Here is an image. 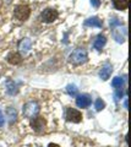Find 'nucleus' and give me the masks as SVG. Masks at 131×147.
<instances>
[{
	"label": "nucleus",
	"instance_id": "f257e3e1",
	"mask_svg": "<svg viewBox=\"0 0 131 147\" xmlns=\"http://www.w3.org/2000/svg\"><path fill=\"white\" fill-rule=\"evenodd\" d=\"M69 59H70V63L75 64V65H82V64H85L88 60V54L85 49L79 48V49H75L70 54Z\"/></svg>",
	"mask_w": 131,
	"mask_h": 147
},
{
	"label": "nucleus",
	"instance_id": "f03ea898",
	"mask_svg": "<svg viewBox=\"0 0 131 147\" xmlns=\"http://www.w3.org/2000/svg\"><path fill=\"white\" fill-rule=\"evenodd\" d=\"M39 113V105L37 102H28L24 105V114L27 118H34Z\"/></svg>",
	"mask_w": 131,
	"mask_h": 147
},
{
	"label": "nucleus",
	"instance_id": "7ed1b4c3",
	"mask_svg": "<svg viewBox=\"0 0 131 147\" xmlns=\"http://www.w3.org/2000/svg\"><path fill=\"white\" fill-rule=\"evenodd\" d=\"M65 118H66V120L70 123H80L82 120V113L74 108H66Z\"/></svg>",
	"mask_w": 131,
	"mask_h": 147
},
{
	"label": "nucleus",
	"instance_id": "20e7f679",
	"mask_svg": "<svg viewBox=\"0 0 131 147\" xmlns=\"http://www.w3.org/2000/svg\"><path fill=\"white\" fill-rule=\"evenodd\" d=\"M58 11L54 9H46L42 13H40V21L46 22V24H52L58 18Z\"/></svg>",
	"mask_w": 131,
	"mask_h": 147
},
{
	"label": "nucleus",
	"instance_id": "39448f33",
	"mask_svg": "<svg viewBox=\"0 0 131 147\" xmlns=\"http://www.w3.org/2000/svg\"><path fill=\"white\" fill-rule=\"evenodd\" d=\"M31 126L36 132H43L46 130V126H47V121L46 119L42 118V117H34L32 120H31Z\"/></svg>",
	"mask_w": 131,
	"mask_h": 147
},
{
	"label": "nucleus",
	"instance_id": "423d86ee",
	"mask_svg": "<svg viewBox=\"0 0 131 147\" xmlns=\"http://www.w3.org/2000/svg\"><path fill=\"white\" fill-rule=\"evenodd\" d=\"M30 13H31V10L27 5H19L15 10V17L20 21H26L30 17Z\"/></svg>",
	"mask_w": 131,
	"mask_h": 147
},
{
	"label": "nucleus",
	"instance_id": "0eeeda50",
	"mask_svg": "<svg viewBox=\"0 0 131 147\" xmlns=\"http://www.w3.org/2000/svg\"><path fill=\"white\" fill-rule=\"evenodd\" d=\"M92 103V99L89 97L88 94H80L77 96V98H76V104H77V107L80 108H87L89 107Z\"/></svg>",
	"mask_w": 131,
	"mask_h": 147
},
{
	"label": "nucleus",
	"instance_id": "6e6552de",
	"mask_svg": "<svg viewBox=\"0 0 131 147\" xmlns=\"http://www.w3.org/2000/svg\"><path fill=\"white\" fill-rule=\"evenodd\" d=\"M112 71H113V67H112L110 64H105V65L101 69V71H99V76H101L102 80L105 81V80H108L110 77Z\"/></svg>",
	"mask_w": 131,
	"mask_h": 147
},
{
	"label": "nucleus",
	"instance_id": "1a4fd4ad",
	"mask_svg": "<svg viewBox=\"0 0 131 147\" xmlns=\"http://www.w3.org/2000/svg\"><path fill=\"white\" fill-rule=\"evenodd\" d=\"M85 26L87 27H98V28H101L103 26V22L102 20H99L98 17H89L87 20L85 21Z\"/></svg>",
	"mask_w": 131,
	"mask_h": 147
},
{
	"label": "nucleus",
	"instance_id": "9d476101",
	"mask_svg": "<svg viewBox=\"0 0 131 147\" xmlns=\"http://www.w3.org/2000/svg\"><path fill=\"white\" fill-rule=\"evenodd\" d=\"M113 1V5L116 10H126V9L129 7V3L130 0H112Z\"/></svg>",
	"mask_w": 131,
	"mask_h": 147
},
{
	"label": "nucleus",
	"instance_id": "9b49d317",
	"mask_svg": "<svg viewBox=\"0 0 131 147\" xmlns=\"http://www.w3.org/2000/svg\"><path fill=\"white\" fill-rule=\"evenodd\" d=\"M107 43V38L104 36H102V34H99L96 37V39H94V42H93V47L96 48L97 50H101L103 47Z\"/></svg>",
	"mask_w": 131,
	"mask_h": 147
},
{
	"label": "nucleus",
	"instance_id": "f8f14e48",
	"mask_svg": "<svg viewBox=\"0 0 131 147\" xmlns=\"http://www.w3.org/2000/svg\"><path fill=\"white\" fill-rule=\"evenodd\" d=\"M6 60L9 64H12V65H17V64H20L22 61V58L19 53H10L7 55Z\"/></svg>",
	"mask_w": 131,
	"mask_h": 147
},
{
	"label": "nucleus",
	"instance_id": "ddd939ff",
	"mask_svg": "<svg viewBox=\"0 0 131 147\" xmlns=\"http://www.w3.org/2000/svg\"><path fill=\"white\" fill-rule=\"evenodd\" d=\"M31 45H32V43H31V40L28 38H24L21 40V42L19 43V49L22 50V52H28V50L31 49Z\"/></svg>",
	"mask_w": 131,
	"mask_h": 147
},
{
	"label": "nucleus",
	"instance_id": "4468645a",
	"mask_svg": "<svg viewBox=\"0 0 131 147\" xmlns=\"http://www.w3.org/2000/svg\"><path fill=\"white\" fill-rule=\"evenodd\" d=\"M66 92L70 96H72V97H75V96L77 94V87H76L75 85H69L66 87Z\"/></svg>",
	"mask_w": 131,
	"mask_h": 147
},
{
	"label": "nucleus",
	"instance_id": "2eb2a0df",
	"mask_svg": "<svg viewBox=\"0 0 131 147\" xmlns=\"http://www.w3.org/2000/svg\"><path fill=\"white\" fill-rule=\"evenodd\" d=\"M124 84V80L121 79V77H115L114 80L112 81V86L114 87V88H119V87H121Z\"/></svg>",
	"mask_w": 131,
	"mask_h": 147
},
{
	"label": "nucleus",
	"instance_id": "dca6fc26",
	"mask_svg": "<svg viewBox=\"0 0 131 147\" xmlns=\"http://www.w3.org/2000/svg\"><path fill=\"white\" fill-rule=\"evenodd\" d=\"M105 107V103H104V100H102L101 98H98L96 100V103H94V108H96V110H102V109H104Z\"/></svg>",
	"mask_w": 131,
	"mask_h": 147
},
{
	"label": "nucleus",
	"instance_id": "f3484780",
	"mask_svg": "<svg viewBox=\"0 0 131 147\" xmlns=\"http://www.w3.org/2000/svg\"><path fill=\"white\" fill-rule=\"evenodd\" d=\"M7 115L10 117V123L12 121H15L16 120V110L13 109V108H7Z\"/></svg>",
	"mask_w": 131,
	"mask_h": 147
},
{
	"label": "nucleus",
	"instance_id": "a211bd4d",
	"mask_svg": "<svg viewBox=\"0 0 131 147\" xmlns=\"http://www.w3.org/2000/svg\"><path fill=\"white\" fill-rule=\"evenodd\" d=\"M121 25H123V22L119 21L118 18H112V20H110V26L112 27H114V26H121Z\"/></svg>",
	"mask_w": 131,
	"mask_h": 147
},
{
	"label": "nucleus",
	"instance_id": "6ab92c4d",
	"mask_svg": "<svg viewBox=\"0 0 131 147\" xmlns=\"http://www.w3.org/2000/svg\"><path fill=\"white\" fill-rule=\"evenodd\" d=\"M121 96H123V90H121V87H119V88L116 90V92H115V100L116 102L121 98Z\"/></svg>",
	"mask_w": 131,
	"mask_h": 147
},
{
	"label": "nucleus",
	"instance_id": "aec40b11",
	"mask_svg": "<svg viewBox=\"0 0 131 147\" xmlns=\"http://www.w3.org/2000/svg\"><path fill=\"white\" fill-rule=\"evenodd\" d=\"M4 123H5V118H4V114L1 113V110H0V127L4 126Z\"/></svg>",
	"mask_w": 131,
	"mask_h": 147
},
{
	"label": "nucleus",
	"instance_id": "412c9836",
	"mask_svg": "<svg viewBox=\"0 0 131 147\" xmlns=\"http://www.w3.org/2000/svg\"><path fill=\"white\" fill-rule=\"evenodd\" d=\"M91 4L94 7H98L99 4H101V0H91Z\"/></svg>",
	"mask_w": 131,
	"mask_h": 147
},
{
	"label": "nucleus",
	"instance_id": "4be33fe9",
	"mask_svg": "<svg viewBox=\"0 0 131 147\" xmlns=\"http://www.w3.org/2000/svg\"><path fill=\"white\" fill-rule=\"evenodd\" d=\"M48 147H60V146H59V145H56V144H49Z\"/></svg>",
	"mask_w": 131,
	"mask_h": 147
},
{
	"label": "nucleus",
	"instance_id": "5701e85b",
	"mask_svg": "<svg viewBox=\"0 0 131 147\" xmlns=\"http://www.w3.org/2000/svg\"><path fill=\"white\" fill-rule=\"evenodd\" d=\"M124 105H125V108L128 109V99H125V102H124Z\"/></svg>",
	"mask_w": 131,
	"mask_h": 147
}]
</instances>
